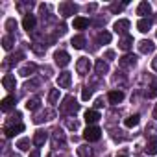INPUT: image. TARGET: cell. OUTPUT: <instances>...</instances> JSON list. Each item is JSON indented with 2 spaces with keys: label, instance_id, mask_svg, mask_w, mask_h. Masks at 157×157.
I'll return each instance as SVG.
<instances>
[{
  "label": "cell",
  "instance_id": "43",
  "mask_svg": "<svg viewBox=\"0 0 157 157\" xmlns=\"http://www.w3.org/2000/svg\"><path fill=\"white\" fill-rule=\"evenodd\" d=\"M105 57H107V59H115V52H113V50H107V52H105Z\"/></svg>",
  "mask_w": 157,
  "mask_h": 157
},
{
  "label": "cell",
  "instance_id": "45",
  "mask_svg": "<svg viewBox=\"0 0 157 157\" xmlns=\"http://www.w3.org/2000/svg\"><path fill=\"white\" fill-rule=\"evenodd\" d=\"M65 32H67V26H65V24H61V26H59V33H61V35H63V33H65Z\"/></svg>",
  "mask_w": 157,
  "mask_h": 157
},
{
  "label": "cell",
  "instance_id": "39",
  "mask_svg": "<svg viewBox=\"0 0 157 157\" xmlns=\"http://www.w3.org/2000/svg\"><path fill=\"white\" fill-rule=\"evenodd\" d=\"M146 96H148V98L157 96V85H151V87H150V91H146Z\"/></svg>",
  "mask_w": 157,
  "mask_h": 157
},
{
  "label": "cell",
  "instance_id": "36",
  "mask_svg": "<svg viewBox=\"0 0 157 157\" xmlns=\"http://www.w3.org/2000/svg\"><path fill=\"white\" fill-rule=\"evenodd\" d=\"M91 96H93V89H91V87H85V89L82 91V100L87 102V100H91Z\"/></svg>",
  "mask_w": 157,
  "mask_h": 157
},
{
  "label": "cell",
  "instance_id": "33",
  "mask_svg": "<svg viewBox=\"0 0 157 157\" xmlns=\"http://www.w3.org/2000/svg\"><path fill=\"white\" fill-rule=\"evenodd\" d=\"M22 57H24V54H22V52H17L15 56H11V57H8V61L4 63V67H8V65H13V63H17V61H21Z\"/></svg>",
  "mask_w": 157,
  "mask_h": 157
},
{
  "label": "cell",
  "instance_id": "6",
  "mask_svg": "<svg viewBox=\"0 0 157 157\" xmlns=\"http://www.w3.org/2000/svg\"><path fill=\"white\" fill-rule=\"evenodd\" d=\"M54 59H56V65H59V67H67L70 63V56L65 50H57L54 54Z\"/></svg>",
  "mask_w": 157,
  "mask_h": 157
},
{
  "label": "cell",
  "instance_id": "3",
  "mask_svg": "<svg viewBox=\"0 0 157 157\" xmlns=\"http://www.w3.org/2000/svg\"><path fill=\"white\" fill-rule=\"evenodd\" d=\"M78 11V6L74 2H61L59 4V15L61 17H70Z\"/></svg>",
  "mask_w": 157,
  "mask_h": 157
},
{
  "label": "cell",
  "instance_id": "32",
  "mask_svg": "<svg viewBox=\"0 0 157 157\" xmlns=\"http://www.w3.org/2000/svg\"><path fill=\"white\" fill-rule=\"evenodd\" d=\"M78 155L80 157H93V150L89 146H80L78 148Z\"/></svg>",
  "mask_w": 157,
  "mask_h": 157
},
{
  "label": "cell",
  "instance_id": "13",
  "mask_svg": "<svg viewBox=\"0 0 157 157\" xmlns=\"http://www.w3.org/2000/svg\"><path fill=\"white\" fill-rule=\"evenodd\" d=\"M21 131H24V124H15V126H6V129H4V133H6V137H15L17 133H21Z\"/></svg>",
  "mask_w": 157,
  "mask_h": 157
},
{
  "label": "cell",
  "instance_id": "29",
  "mask_svg": "<svg viewBox=\"0 0 157 157\" xmlns=\"http://www.w3.org/2000/svg\"><path fill=\"white\" fill-rule=\"evenodd\" d=\"M96 39H98V43H100V44H107V43H111V33L104 30V32H100V33H98V37H96Z\"/></svg>",
  "mask_w": 157,
  "mask_h": 157
},
{
  "label": "cell",
  "instance_id": "22",
  "mask_svg": "<svg viewBox=\"0 0 157 157\" xmlns=\"http://www.w3.org/2000/svg\"><path fill=\"white\" fill-rule=\"evenodd\" d=\"M70 44H72L76 50H82V48L85 46V37H83V35H74L72 41H70Z\"/></svg>",
  "mask_w": 157,
  "mask_h": 157
},
{
  "label": "cell",
  "instance_id": "42",
  "mask_svg": "<svg viewBox=\"0 0 157 157\" xmlns=\"http://www.w3.org/2000/svg\"><path fill=\"white\" fill-rule=\"evenodd\" d=\"M30 157H41V150H39V148H35V150L30 153Z\"/></svg>",
  "mask_w": 157,
  "mask_h": 157
},
{
  "label": "cell",
  "instance_id": "50",
  "mask_svg": "<svg viewBox=\"0 0 157 157\" xmlns=\"http://www.w3.org/2000/svg\"><path fill=\"white\" fill-rule=\"evenodd\" d=\"M117 157H128V155H117Z\"/></svg>",
  "mask_w": 157,
  "mask_h": 157
},
{
  "label": "cell",
  "instance_id": "16",
  "mask_svg": "<svg viewBox=\"0 0 157 157\" xmlns=\"http://www.w3.org/2000/svg\"><path fill=\"white\" fill-rule=\"evenodd\" d=\"M131 44H133V37H131V35H124V37L120 39V43H118V48L124 50V52H128V50L131 48Z\"/></svg>",
  "mask_w": 157,
  "mask_h": 157
},
{
  "label": "cell",
  "instance_id": "21",
  "mask_svg": "<svg viewBox=\"0 0 157 157\" xmlns=\"http://www.w3.org/2000/svg\"><path fill=\"white\" fill-rule=\"evenodd\" d=\"M107 98H109L111 104H120V102L124 100V93H122V91H111V93L107 94Z\"/></svg>",
  "mask_w": 157,
  "mask_h": 157
},
{
  "label": "cell",
  "instance_id": "31",
  "mask_svg": "<svg viewBox=\"0 0 157 157\" xmlns=\"http://www.w3.org/2000/svg\"><path fill=\"white\" fill-rule=\"evenodd\" d=\"M13 43H15V41H13L11 35H4V37H2V46H4V50H11V48H13Z\"/></svg>",
  "mask_w": 157,
  "mask_h": 157
},
{
  "label": "cell",
  "instance_id": "5",
  "mask_svg": "<svg viewBox=\"0 0 157 157\" xmlns=\"http://www.w3.org/2000/svg\"><path fill=\"white\" fill-rule=\"evenodd\" d=\"M129 21L128 19H120V21H117L115 24H113V30L117 32V33H122V35H128V30H129Z\"/></svg>",
  "mask_w": 157,
  "mask_h": 157
},
{
  "label": "cell",
  "instance_id": "24",
  "mask_svg": "<svg viewBox=\"0 0 157 157\" xmlns=\"http://www.w3.org/2000/svg\"><path fill=\"white\" fill-rule=\"evenodd\" d=\"M94 68H96L98 74H107V72H109V65H107L104 59H98V61L94 63Z\"/></svg>",
  "mask_w": 157,
  "mask_h": 157
},
{
  "label": "cell",
  "instance_id": "37",
  "mask_svg": "<svg viewBox=\"0 0 157 157\" xmlns=\"http://www.w3.org/2000/svg\"><path fill=\"white\" fill-rule=\"evenodd\" d=\"M67 126H68V129H72V131H76L78 128H80V122H78L76 118H74V120H72V118H68V120H67Z\"/></svg>",
  "mask_w": 157,
  "mask_h": 157
},
{
  "label": "cell",
  "instance_id": "12",
  "mask_svg": "<svg viewBox=\"0 0 157 157\" xmlns=\"http://www.w3.org/2000/svg\"><path fill=\"white\" fill-rule=\"evenodd\" d=\"M35 70H37V65H35V63H26V65L19 70V74L24 76V78H28V76H33Z\"/></svg>",
  "mask_w": 157,
  "mask_h": 157
},
{
  "label": "cell",
  "instance_id": "11",
  "mask_svg": "<svg viewBox=\"0 0 157 157\" xmlns=\"http://www.w3.org/2000/svg\"><path fill=\"white\" fill-rule=\"evenodd\" d=\"M153 50H155V44H153L151 41H146V39H144V41L139 43V52H140V54H151Z\"/></svg>",
  "mask_w": 157,
  "mask_h": 157
},
{
  "label": "cell",
  "instance_id": "7",
  "mask_svg": "<svg viewBox=\"0 0 157 157\" xmlns=\"http://www.w3.org/2000/svg\"><path fill=\"white\" fill-rule=\"evenodd\" d=\"M70 83H72V74H70V72H61V74L57 76V85H59L61 89H68Z\"/></svg>",
  "mask_w": 157,
  "mask_h": 157
},
{
  "label": "cell",
  "instance_id": "35",
  "mask_svg": "<svg viewBox=\"0 0 157 157\" xmlns=\"http://www.w3.org/2000/svg\"><path fill=\"white\" fill-rule=\"evenodd\" d=\"M126 6H128V2H122V4H117V2H115V4H111V8H109V10H111L113 13H120Z\"/></svg>",
  "mask_w": 157,
  "mask_h": 157
},
{
  "label": "cell",
  "instance_id": "14",
  "mask_svg": "<svg viewBox=\"0 0 157 157\" xmlns=\"http://www.w3.org/2000/svg\"><path fill=\"white\" fill-rule=\"evenodd\" d=\"M46 140H48V133L46 131H43V129L35 131V135H33V144L35 146H43Z\"/></svg>",
  "mask_w": 157,
  "mask_h": 157
},
{
  "label": "cell",
  "instance_id": "27",
  "mask_svg": "<svg viewBox=\"0 0 157 157\" xmlns=\"http://www.w3.org/2000/svg\"><path fill=\"white\" fill-rule=\"evenodd\" d=\"M137 28H139V32L146 33V32L151 28V21H150V19H140V21L137 22Z\"/></svg>",
  "mask_w": 157,
  "mask_h": 157
},
{
  "label": "cell",
  "instance_id": "34",
  "mask_svg": "<svg viewBox=\"0 0 157 157\" xmlns=\"http://www.w3.org/2000/svg\"><path fill=\"white\" fill-rule=\"evenodd\" d=\"M59 100V89H52L50 93H48V102L50 104H56Z\"/></svg>",
  "mask_w": 157,
  "mask_h": 157
},
{
  "label": "cell",
  "instance_id": "2",
  "mask_svg": "<svg viewBox=\"0 0 157 157\" xmlns=\"http://www.w3.org/2000/svg\"><path fill=\"white\" fill-rule=\"evenodd\" d=\"M100 137H102V129L96 128V126H89L83 131V139L89 140V142H96V140H100Z\"/></svg>",
  "mask_w": 157,
  "mask_h": 157
},
{
  "label": "cell",
  "instance_id": "25",
  "mask_svg": "<svg viewBox=\"0 0 157 157\" xmlns=\"http://www.w3.org/2000/svg\"><path fill=\"white\" fill-rule=\"evenodd\" d=\"M139 122H140V117H139V115H131V117H128V118L124 120V126H126V128H137Z\"/></svg>",
  "mask_w": 157,
  "mask_h": 157
},
{
  "label": "cell",
  "instance_id": "23",
  "mask_svg": "<svg viewBox=\"0 0 157 157\" xmlns=\"http://www.w3.org/2000/svg\"><path fill=\"white\" fill-rule=\"evenodd\" d=\"M13 105H15V96H6V98L2 100V105H0V107H2L4 113H8Z\"/></svg>",
  "mask_w": 157,
  "mask_h": 157
},
{
  "label": "cell",
  "instance_id": "10",
  "mask_svg": "<svg viewBox=\"0 0 157 157\" xmlns=\"http://www.w3.org/2000/svg\"><path fill=\"white\" fill-rule=\"evenodd\" d=\"M52 146L54 148H57V146H65V133L61 131V129H56L54 131V135H52Z\"/></svg>",
  "mask_w": 157,
  "mask_h": 157
},
{
  "label": "cell",
  "instance_id": "26",
  "mask_svg": "<svg viewBox=\"0 0 157 157\" xmlns=\"http://www.w3.org/2000/svg\"><path fill=\"white\" fill-rule=\"evenodd\" d=\"M150 13H151L150 2H140L139 8H137V15H150Z\"/></svg>",
  "mask_w": 157,
  "mask_h": 157
},
{
  "label": "cell",
  "instance_id": "40",
  "mask_svg": "<svg viewBox=\"0 0 157 157\" xmlns=\"http://www.w3.org/2000/svg\"><path fill=\"white\" fill-rule=\"evenodd\" d=\"M32 48H33V52H35V54H44V50H46V48H44V46H41V44H32Z\"/></svg>",
  "mask_w": 157,
  "mask_h": 157
},
{
  "label": "cell",
  "instance_id": "38",
  "mask_svg": "<svg viewBox=\"0 0 157 157\" xmlns=\"http://www.w3.org/2000/svg\"><path fill=\"white\" fill-rule=\"evenodd\" d=\"M15 28H17V22H15V19H8V21H6V30L11 33Z\"/></svg>",
  "mask_w": 157,
  "mask_h": 157
},
{
  "label": "cell",
  "instance_id": "15",
  "mask_svg": "<svg viewBox=\"0 0 157 157\" xmlns=\"http://www.w3.org/2000/svg\"><path fill=\"white\" fill-rule=\"evenodd\" d=\"M72 26H74V30H85L89 26V19H85V17H76L74 22H72Z\"/></svg>",
  "mask_w": 157,
  "mask_h": 157
},
{
  "label": "cell",
  "instance_id": "1",
  "mask_svg": "<svg viewBox=\"0 0 157 157\" xmlns=\"http://www.w3.org/2000/svg\"><path fill=\"white\" fill-rule=\"evenodd\" d=\"M78 109H80V104L74 100V96H67V98L63 100L61 107H59V111H61L63 115H74Z\"/></svg>",
  "mask_w": 157,
  "mask_h": 157
},
{
  "label": "cell",
  "instance_id": "47",
  "mask_svg": "<svg viewBox=\"0 0 157 157\" xmlns=\"http://www.w3.org/2000/svg\"><path fill=\"white\" fill-rule=\"evenodd\" d=\"M151 68H153V70H155V72H157V57H155V59H153V61H151Z\"/></svg>",
  "mask_w": 157,
  "mask_h": 157
},
{
  "label": "cell",
  "instance_id": "48",
  "mask_svg": "<svg viewBox=\"0 0 157 157\" xmlns=\"http://www.w3.org/2000/svg\"><path fill=\"white\" fill-rule=\"evenodd\" d=\"M153 118L157 120V104H155V107H153Z\"/></svg>",
  "mask_w": 157,
  "mask_h": 157
},
{
  "label": "cell",
  "instance_id": "8",
  "mask_svg": "<svg viewBox=\"0 0 157 157\" xmlns=\"http://www.w3.org/2000/svg\"><path fill=\"white\" fill-rule=\"evenodd\" d=\"M135 63H137V56H133V54H126V56H122V57L118 59V65H120L122 68L135 67Z\"/></svg>",
  "mask_w": 157,
  "mask_h": 157
},
{
  "label": "cell",
  "instance_id": "18",
  "mask_svg": "<svg viewBox=\"0 0 157 157\" xmlns=\"http://www.w3.org/2000/svg\"><path fill=\"white\" fill-rule=\"evenodd\" d=\"M54 117H56V115H54V111H50V109H48V111H44V113H41V115H37V117L33 118V122H35V124H41V122H46V120H52Z\"/></svg>",
  "mask_w": 157,
  "mask_h": 157
},
{
  "label": "cell",
  "instance_id": "9",
  "mask_svg": "<svg viewBox=\"0 0 157 157\" xmlns=\"http://www.w3.org/2000/svg\"><path fill=\"white\" fill-rule=\"evenodd\" d=\"M35 24H37V21H35V15H32V13H26V17H24V21H22V28L30 33L33 28H35Z\"/></svg>",
  "mask_w": 157,
  "mask_h": 157
},
{
  "label": "cell",
  "instance_id": "19",
  "mask_svg": "<svg viewBox=\"0 0 157 157\" xmlns=\"http://www.w3.org/2000/svg\"><path fill=\"white\" fill-rule=\"evenodd\" d=\"M100 118H102V117H100L98 111H93V109H91V111H85V122H87V124H96Z\"/></svg>",
  "mask_w": 157,
  "mask_h": 157
},
{
  "label": "cell",
  "instance_id": "4",
  "mask_svg": "<svg viewBox=\"0 0 157 157\" xmlns=\"http://www.w3.org/2000/svg\"><path fill=\"white\" fill-rule=\"evenodd\" d=\"M76 70H78V74H82V76L89 74V70H91V61H89L87 57H80V59H78V63H76Z\"/></svg>",
  "mask_w": 157,
  "mask_h": 157
},
{
  "label": "cell",
  "instance_id": "17",
  "mask_svg": "<svg viewBox=\"0 0 157 157\" xmlns=\"http://www.w3.org/2000/svg\"><path fill=\"white\" fill-rule=\"evenodd\" d=\"M41 105V98L39 96H33V98H28L26 100V109L28 111H37Z\"/></svg>",
  "mask_w": 157,
  "mask_h": 157
},
{
  "label": "cell",
  "instance_id": "30",
  "mask_svg": "<svg viewBox=\"0 0 157 157\" xmlns=\"http://www.w3.org/2000/svg\"><path fill=\"white\" fill-rule=\"evenodd\" d=\"M17 148H19V150H22V151L30 150V139H28V137L19 139V140H17Z\"/></svg>",
  "mask_w": 157,
  "mask_h": 157
},
{
  "label": "cell",
  "instance_id": "41",
  "mask_svg": "<svg viewBox=\"0 0 157 157\" xmlns=\"http://www.w3.org/2000/svg\"><path fill=\"white\" fill-rule=\"evenodd\" d=\"M39 85V80H33V82H28L26 83V89H32V87H37Z\"/></svg>",
  "mask_w": 157,
  "mask_h": 157
},
{
  "label": "cell",
  "instance_id": "46",
  "mask_svg": "<svg viewBox=\"0 0 157 157\" xmlns=\"http://www.w3.org/2000/svg\"><path fill=\"white\" fill-rule=\"evenodd\" d=\"M94 105H96V107H102V105H104V100H102V98H98V100H96V104H94Z\"/></svg>",
  "mask_w": 157,
  "mask_h": 157
},
{
  "label": "cell",
  "instance_id": "49",
  "mask_svg": "<svg viewBox=\"0 0 157 157\" xmlns=\"http://www.w3.org/2000/svg\"><path fill=\"white\" fill-rule=\"evenodd\" d=\"M46 157H54V153H48V155H46Z\"/></svg>",
  "mask_w": 157,
  "mask_h": 157
},
{
  "label": "cell",
  "instance_id": "28",
  "mask_svg": "<svg viewBox=\"0 0 157 157\" xmlns=\"http://www.w3.org/2000/svg\"><path fill=\"white\" fill-rule=\"evenodd\" d=\"M144 150H146V153H148V155H157V139H151Z\"/></svg>",
  "mask_w": 157,
  "mask_h": 157
},
{
  "label": "cell",
  "instance_id": "20",
  "mask_svg": "<svg viewBox=\"0 0 157 157\" xmlns=\"http://www.w3.org/2000/svg\"><path fill=\"white\" fill-rule=\"evenodd\" d=\"M2 85H4V89H8V91L15 89V76H11V74H6V76L2 78Z\"/></svg>",
  "mask_w": 157,
  "mask_h": 157
},
{
  "label": "cell",
  "instance_id": "44",
  "mask_svg": "<svg viewBox=\"0 0 157 157\" xmlns=\"http://www.w3.org/2000/svg\"><path fill=\"white\" fill-rule=\"evenodd\" d=\"M96 8H98V6H96V4H89V6H87V11H94V10H96Z\"/></svg>",
  "mask_w": 157,
  "mask_h": 157
}]
</instances>
